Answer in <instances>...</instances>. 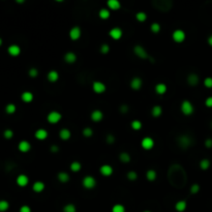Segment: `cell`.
Returning <instances> with one entry per match:
<instances>
[{
    "label": "cell",
    "instance_id": "cell-46",
    "mask_svg": "<svg viewBox=\"0 0 212 212\" xmlns=\"http://www.w3.org/2000/svg\"><path fill=\"white\" fill-rule=\"evenodd\" d=\"M110 51V46L107 45V44H103L100 46V53H103V54H107V53H109Z\"/></svg>",
    "mask_w": 212,
    "mask_h": 212
},
{
    "label": "cell",
    "instance_id": "cell-56",
    "mask_svg": "<svg viewBox=\"0 0 212 212\" xmlns=\"http://www.w3.org/2000/svg\"><path fill=\"white\" fill-rule=\"evenodd\" d=\"M1 44H2V40L0 38V46H1Z\"/></svg>",
    "mask_w": 212,
    "mask_h": 212
},
{
    "label": "cell",
    "instance_id": "cell-41",
    "mask_svg": "<svg viewBox=\"0 0 212 212\" xmlns=\"http://www.w3.org/2000/svg\"><path fill=\"white\" fill-rule=\"evenodd\" d=\"M137 178H138V174H137V172H134V171H129V172L127 173V179L131 180V181H134Z\"/></svg>",
    "mask_w": 212,
    "mask_h": 212
},
{
    "label": "cell",
    "instance_id": "cell-50",
    "mask_svg": "<svg viewBox=\"0 0 212 212\" xmlns=\"http://www.w3.org/2000/svg\"><path fill=\"white\" fill-rule=\"evenodd\" d=\"M3 134H4V138L5 139H11L14 136V132L11 129H6V131H4Z\"/></svg>",
    "mask_w": 212,
    "mask_h": 212
},
{
    "label": "cell",
    "instance_id": "cell-54",
    "mask_svg": "<svg viewBox=\"0 0 212 212\" xmlns=\"http://www.w3.org/2000/svg\"><path fill=\"white\" fill-rule=\"evenodd\" d=\"M205 146L207 148H212V139H206L205 141Z\"/></svg>",
    "mask_w": 212,
    "mask_h": 212
},
{
    "label": "cell",
    "instance_id": "cell-29",
    "mask_svg": "<svg viewBox=\"0 0 212 212\" xmlns=\"http://www.w3.org/2000/svg\"><path fill=\"white\" fill-rule=\"evenodd\" d=\"M110 11L108 8H102L100 11H98V17H100L102 20H107V19L110 18Z\"/></svg>",
    "mask_w": 212,
    "mask_h": 212
},
{
    "label": "cell",
    "instance_id": "cell-42",
    "mask_svg": "<svg viewBox=\"0 0 212 212\" xmlns=\"http://www.w3.org/2000/svg\"><path fill=\"white\" fill-rule=\"evenodd\" d=\"M5 111L8 114H14V113L16 112V106L14 105V103H8L5 108Z\"/></svg>",
    "mask_w": 212,
    "mask_h": 212
},
{
    "label": "cell",
    "instance_id": "cell-12",
    "mask_svg": "<svg viewBox=\"0 0 212 212\" xmlns=\"http://www.w3.org/2000/svg\"><path fill=\"white\" fill-rule=\"evenodd\" d=\"M142 85H143V81H142L141 78H139V77H134V78L131 79V87L134 89V90H140L142 87Z\"/></svg>",
    "mask_w": 212,
    "mask_h": 212
},
{
    "label": "cell",
    "instance_id": "cell-11",
    "mask_svg": "<svg viewBox=\"0 0 212 212\" xmlns=\"http://www.w3.org/2000/svg\"><path fill=\"white\" fill-rule=\"evenodd\" d=\"M109 34H110V36L113 38V40H120V38L122 37V34H123V32H122L121 28L114 27V28H112V29L110 30Z\"/></svg>",
    "mask_w": 212,
    "mask_h": 212
},
{
    "label": "cell",
    "instance_id": "cell-22",
    "mask_svg": "<svg viewBox=\"0 0 212 212\" xmlns=\"http://www.w3.org/2000/svg\"><path fill=\"white\" fill-rule=\"evenodd\" d=\"M45 183L44 182H42V181H36V182H34L33 183V185H32V189H33V191H35V192H42V191H44V189H45Z\"/></svg>",
    "mask_w": 212,
    "mask_h": 212
},
{
    "label": "cell",
    "instance_id": "cell-1",
    "mask_svg": "<svg viewBox=\"0 0 212 212\" xmlns=\"http://www.w3.org/2000/svg\"><path fill=\"white\" fill-rule=\"evenodd\" d=\"M134 53L136 54L137 57H139L140 59H143V60H148V59H150V60H152V58H151L150 55H149L148 53H147L146 50L144 49V47H142V46H140V45L134 46ZM152 61H153V60H152Z\"/></svg>",
    "mask_w": 212,
    "mask_h": 212
},
{
    "label": "cell",
    "instance_id": "cell-36",
    "mask_svg": "<svg viewBox=\"0 0 212 212\" xmlns=\"http://www.w3.org/2000/svg\"><path fill=\"white\" fill-rule=\"evenodd\" d=\"M63 212H77V208L74 204H66L63 207Z\"/></svg>",
    "mask_w": 212,
    "mask_h": 212
},
{
    "label": "cell",
    "instance_id": "cell-31",
    "mask_svg": "<svg viewBox=\"0 0 212 212\" xmlns=\"http://www.w3.org/2000/svg\"><path fill=\"white\" fill-rule=\"evenodd\" d=\"M156 177H157V174H156V172L154 170H152V169H151V170H148L146 172V178L149 181H151V182L154 181V180L156 179Z\"/></svg>",
    "mask_w": 212,
    "mask_h": 212
},
{
    "label": "cell",
    "instance_id": "cell-48",
    "mask_svg": "<svg viewBox=\"0 0 212 212\" xmlns=\"http://www.w3.org/2000/svg\"><path fill=\"white\" fill-rule=\"evenodd\" d=\"M29 76L31 77V78H36V77L38 76V71L36 68H34V67H32V68H30L29 69Z\"/></svg>",
    "mask_w": 212,
    "mask_h": 212
},
{
    "label": "cell",
    "instance_id": "cell-3",
    "mask_svg": "<svg viewBox=\"0 0 212 212\" xmlns=\"http://www.w3.org/2000/svg\"><path fill=\"white\" fill-rule=\"evenodd\" d=\"M153 4L155 5V8L158 11H170L172 8V1H169V0H160V1H154Z\"/></svg>",
    "mask_w": 212,
    "mask_h": 212
},
{
    "label": "cell",
    "instance_id": "cell-55",
    "mask_svg": "<svg viewBox=\"0 0 212 212\" xmlns=\"http://www.w3.org/2000/svg\"><path fill=\"white\" fill-rule=\"evenodd\" d=\"M207 42H208L209 46H211V47H212V34L210 35V36L208 37V40H207Z\"/></svg>",
    "mask_w": 212,
    "mask_h": 212
},
{
    "label": "cell",
    "instance_id": "cell-4",
    "mask_svg": "<svg viewBox=\"0 0 212 212\" xmlns=\"http://www.w3.org/2000/svg\"><path fill=\"white\" fill-rule=\"evenodd\" d=\"M191 138L186 134H183V136H180L179 138L177 139V143L179 145L180 148H182L183 150H186L188 147L191 145Z\"/></svg>",
    "mask_w": 212,
    "mask_h": 212
},
{
    "label": "cell",
    "instance_id": "cell-26",
    "mask_svg": "<svg viewBox=\"0 0 212 212\" xmlns=\"http://www.w3.org/2000/svg\"><path fill=\"white\" fill-rule=\"evenodd\" d=\"M107 5H108V8H109L110 9H113V11H117V9L120 8L121 4H120V2L118 1V0H109V1L107 2Z\"/></svg>",
    "mask_w": 212,
    "mask_h": 212
},
{
    "label": "cell",
    "instance_id": "cell-28",
    "mask_svg": "<svg viewBox=\"0 0 212 212\" xmlns=\"http://www.w3.org/2000/svg\"><path fill=\"white\" fill-rule=\"evenodd\" d=\"M186 207H187L186 202L183 201V200H181V201H178L177 203H176V205H175V209L178 212H183V211L185 210V209H186Z\"/></svg>",
    "mask_w": 212,
    "mask_h": 212
},
{
    "label": "cell",
    "instance_id": "cell-25",
    "mask_svg": "<svg viewBox=\"0 0 212 212\" xmlns=\"http://www.w3.org/2000/svg\"><path fill=\"white\" fill-rule=\"evenodd\" d=\"M57 178H58V180L61 183H67L69 181V179H71L69 174L66 172H59L58 174H57Z\"/></svg>",
    "mask_w": 212,
    "mask_h": 212
},
{
    "label": "cell",
    "instance_id": "cell-49",
    "mask_svg": "<svg viewBox=\"0 0 212 212\" xmlns=\"http://www.w3.org/2000/svg\"><path fill=\"white\" fill-rule=\"evenodd\" d=\"M119 111H120V113H122V114H126V113L129 111V108H128V106H127V105L123 103V105L120 106Z\"/></svg>",
    "mask_w": 212,
    "mask_h": 212
},
{
    "label": "cell",
    "instance_id": "cell-52",
    "mask_svg": "<svg viewBox=\"0 0 212 212\" xmlns=\"http://www.w3.org/2000/svg\"><path fill=\"white\" fill-rule=\"evenodd\" d=\"M20 212H31V209L29 206H27V205H24L20 208Z\"/></svg>",
    "mask_w": 212,
    "mask_h": 212
},
{
    "label": "cell",
    "instance_id": "cell-58",
    "mask_svg": "<svg viewBox=\"0 0 212 212\" xmlns=\"http://www.w3.org/2000/svg\"><path fill=\"white\" fill-rule=\"evenodd\" d=\"M211 127H212V121H211Z\"/></svg>",
    "mask_w": 212,
    "mask_h": 212
},
{
    "label": "cell",
    "instance_id": "cell-27",
    "mask_svg": "<svg viewBox=\"0 0 212 212\" xmlns=\"http://www.w3.org/2000/svg\"><path fill=\"white\" fill-rule=\"evenodd\" d=\"M21 98L24 103H31L33 100V94L29 91H25V92L22 93L21 95Z\"/></svg>",
    "mask_w": 212,
    "mask_h": 212
},
{
    "label": "cell",
    "instance_id": "cell-35",
    "mask_svg": "<svg viewBox=\"0 0 212 212\" xmlns=\"http://www.w3.org/2000/svg\"><path fill=\"white\" fill-rule=\"evenodd\" d=\"M82 168V165L79 161H73V163H71V170L73 171V172H79V171L81 170Z\"/></svg>",
    "mask_w": 212,
    "mask_h": 212
},
{
    "label": "cell",
    "instance_id": "cell-43",
    "mask_svg": "<svg viewBox=\"0 0 212 212\" xmlns=\"http://www.w3.org/2000/svg\"><path fill=\"white\" fill-rule=\"evenodd\" d=\"M150 29L153 33H158L160 31V25L158 23H152Z\"/></svg>",
    "mask_w": 212,
    "mask_h": 212
},
{
    "label": "cell",
    "instance_id": "cell-14",
    "mask_svg": "<svg viewBox=\"0 0 212 212\" xmlns=\"http://www.w3.org/2000/svg\"><path fill=\"white\" fill-rule=\"evenodd\" d=\"M186 80H187V83H188L189 86H197L198 84H199L200 79H199V77H198L197 74L191 73V74H189L188 76H187Z\"/></svg>",
    "mask_w": 212,
    "mask_h": 212
},
{
    "label": "cell",
    "instance_id": "cell-16",
    "mask_svg": "<svg viewBox=\"0 0 212 212\" xmlns=\"http://www.w3.org/2000/svg\"><path fill=\"white\" fill-rule=\"evenodd\" d=\"M154 90H155L156 94L163 95V94H165V93L167 92L168 87H167V85H166V84L158 83V84H156V85H155V88H154Z\"/></svg>",
    "mask_w": 212,
    "mask_h": 212
},
{
    "label": "cell",
    "instance_id": "cell-8",
    "mask_svg": "<svg viewBox=\"0 0 212 212\" xmlns=\"http://www.w3.org/2000/svg\"><path fill=\"white\" fill-rule=\"evenodd\" d=\"M92 89L95 93L102 94V93H103L106 90H107V86H106L103 82L95 81V82H93V84H92Z\"/></svg>",
    "mask_w": 212,
    "mask_h": 212
},
{
    "label": "cell",
    "instance_id": "cell-47",
    "mask_svg": "<svg viewBox=\"0 0 212 212\" xmlns=\"http://www.w3.org/2000/svg\"><path fill=\"white\" fill-rule=\"evenodd\" d=\"M204 86L207 88H212V78L208 77L204 80Z\"/></svg>",
    "mask_w": 212,
    "mask_h": 212
},
{
    "label": "cell",
    "instance_id": "cell-10",
    "mask_svg": "<svg viewBox=\"0 0 212 212\" xmlns=\"http://www.w3.org/2000/svg\"><path fill=\"white\" fill-rule=\"evenodd\" d=\"M81 34L82 31L79 26H74V27H73L69 30V37H71V40H78L81 37Z\"/></svg>",
    "mask_w": 212,
    "mask_h": 212
},
{
    "label": "cell",
    "instance_id": "cell-57",
    "mask_svg": "<svg viewBox=\"0 0 212 212\" xmlns=\"http://www.w3.org/2000/svg\"><path fill=\"white\" fill-rule=\"evenodd\" d=\"M144 212H151V211H148V210H146V211H144Z\"/></svg>",
    "mask_w": 212,
    "mask_h": 212
},
{
    "label": "cell",
    "instance_id": "cell-39",
    "mask_svg": "<svg viewBox=\"0 0 212 212\" xmlns=\"http://www.w3.org/2000/svg\"><path fill=\"white\" fill-rule=\"evenodd\" d=\"M136 19L139 21V22H144V21H146L147 19V15L144 11H139V13H137L136 15Z\"/></svg>",
    "mask_w": 212,
    "mask_h": 212
},
{
    "label": "cell",
    "instance_id": "cell-53",
    "mask_svg": "<svg viewBox=\"0 0 212 212\" xmlns=\"http://www.w3.org/2000/svg\"><path fill=\"white\" fill-rule=\"evenodd\" d=\"M50 151L53 152V153L58 152V151H59V147L57 146V145H52L51 147H50Z\"/></svg>",
    "mask_w": 212,
    "mask_h": 212
},
{
    "label": "cell",
    "instance_id": "cell-51",
    "mask_svg": "<svg viewBox=\"0 0 212 212\" xmlns=\"http://www.w3.org/2000/svg\"><path fill=\"white\" fill-rule=\"evenodd\" d=\"M205 105H206V107H208V108H212V96H209V97L206 98V100H205Z\"/></svg>",
    "mask_w": 212,
    "mask_h": 212
},
{
    "label": "cell",
    "instance_id": "cell-30",
    "mask_svg": "<svg viewBox=\"0 0 212 212\" xmlns=\"http://www.w3.org/2000/svg\"><path fill=\"white\" fill-rule=\"evenodd\" d=\"M151 114H152L153 117L157 118L160 117L161 114H163V109H161L160 106H154L152 108V110H151Z\"/></svg>",
    "mask_w": 212,
    "mask_h": 212
},
{
    "label": "cell",
    "instance_id": "cell-9",
    "mask_svg": "<svg viewBox=\"0 0 212 212\" xmlns=\"http://www.w3.org/2000/svg\"><path fill=\"white\" fill-rule=\"evenodd\" d=\"M141 146L145 150H150L154 146V140L152 138H150V137H145V138H143V140H142Z\"/></svg>",
    "mask_w": 212,
    "mask_h": 212
},
{
    "label": "cell",
    "instance_id": "cell-7",
    "mask_svg": "<svg viewBox=\"0 0 212 212\" xmlns=\"http://www.w3.org/2000/svg\"><path fill=\"white\" fill-rule=\"evenodd\" d=\"M61 118H62V115L60 114L59 112H57V111H52V112H50L49 114H48L47 120L51 124H56L61 120Z\"/></svg>",
    "mask_w": 212,
    "mask_h": 212
},
{
    "label": "cell",
    "instance_id": "cell-24",
    "mask_svg": "<svg viewBox=\"0 0 212 212\" xmlns=\"http://www.w3.org/2000/svg\"><path fill=\"white\" fill-rule=\"evenodd\" d=\"M76 60H77V55L74 52H67L64 55V61L67 62V63H74V62H76Z\"/></svg>",
    "mask_w": 212,
    "mask_h": 212
},
{
    "label": "cell",
    "instance_id": "cell-44",
    "mask_svg": "<svg viewBox=\"0 0 212 212\" xmlns=\"http://www.w3.org/2000/svg\"><path fill=\"white\" fill-rule=\"evenodd\" d=\"M199 191H200V185L199 184L195 183V184H192L191 186H190V194L195 195V194H198Z\"/></svg>",
    "mask_w": 212,
    "mask_h": 212
},
{
    "label": "cell",
    "instance_id": "cell-6",
    "mask_svg": "<svg viewBox=\"0 0 212 212\" xmlns=\"http://www.w3.org/2000/svg\"><path fill=\"white\" fill-rule=\"evenodd\" d=\"M172 37H173V40H174L175 43H177V44H181V43H183L185 40L186 35H185V32L182 29H176L174 32H173Z\"/></svg>",
    "mask_w": 212,
    "mask_h": 212
},
{
    "label": "cell",
    "instance_id": "cell-15",
    "mask_svg": "<svg viewBox=\"0 0 212 212\" xmlns=\"http://www.w3.org/2000/svg\"><path fill=\"white\" fill-rule=\"evenodd\" d=\"M90 117H91V119H92V121L100 122V121H102L103 118V113L100 110H94L91 113Z\"/></svg>",
    "mask_w": 212,
    "mask_h": 212
},
{
    "label": "cell",
    "instance_id": "cell-13",
    "mask_svg": "<svg viewBox=\"0 0 212 212\" xmlns=\"http://www.w3.org/2000/svg\"><path fill=\"white\" fill-rule=\"evenodd\" d=\"M100 174L103 176H106V177H109L113 174V172H114V170H113V168L111 167L110 165H103L102 167L100 168Z\"/></svg>",
    "mask_w": 212,
    "mask_h": 212
},
{
    "label": "cell",
    "instance_id": "cell-33",
    "mask_svg": "<svg viewBox=\"0 0 212 212\" xmlns=\"http://www.w3.org/2000/svg\"><path fill=\"white\" fill-rule=\"evenodd\" d=\"M131 126L134 131H139V129L142 128V122L140 120H132L131 122Z\"/></svg>",
    "mask_w": 212,
    "mask_h": 212
},
{
    "label": "cell",
    "instance_id": "cell-21",
    "mask_svg": "<svg viewBox=\"0 0 212 212\" xmlns=\"http://www.w3.org/2000/svg\"><path fill=\"white\" fill-rule=\"evenodd\" d=\"M47 79L49 80L51 83H55V82L58 81L59 79V74L58 71H50L47 74Z\"/></svg>",
    "mask_w": 212,
    "mask_h": 212
},
{
    "label": "cell",
    "instance_id": "cell-32",
    "mask_svg": "<svg viewBox=\"0 0 212 212\" xmlns=\"http://www.w3.org/2000/svg\"><path fill=\"white\" fill-rule=\"evenodd\" d=\"M119 160L122 161V163H129L131 160V155H129L127 152H121L119 154Z\"/></svg>",
    "mask_w": 212,
    "mask_h": 212
},
{
    "label": "cell",
    "instance_id": "cell-38",
    "mask_svg": "<svg viewBox=\"0 0 212 212\" xmlns=\"http://www.w3.org/2000/svg\"><path fill=\"white\" fill-rule=\"evenodd\" d=\"M112 212H125V207L121 204H116L112 207Z\"/></svg>",
    "mask_w": 212,
    "mask_h": 212
},
{
    "label": "cell",
    "instance_id": "cell-23",
    "mask_svg": "<svg viewBox=\"0 0 212 212\" xmlns=\"http://www.w3.org/2000/svg\"><path fill=\"white\" fill-rule=\"evenodd\" d=\"M8 51L9 53V55H11V56H18L19 54L21 53V49L19 46L17 45H11L8 47Z\"/></svg>",
    "mask_w": 212,
    "mask_h": 212
},
{
    "label": "cell",
    "instance_id": "cell-19",
    "mask_svg": "<svg viewBox=\"0 0 212 212\" xmlns=\"http://www.w3.org/2000/svg\"><path fill=\"white\" fill-rule=\"evenodd\" d=\"M59 137L62 141H67V140L71 139V132L67 128H62V129H60V131H59Z\"/></svg>",
    "mask_w": 212,
    "mask_h": 212
},
{
    "label": "cell",
    "instance_id": "cell-17",
    "mask_svg": "<svg viewBox=\"0 0 212 212\" xmlns=\"http://www.w3.org/2000/svg\"><path fill=\"white\" fill-rule=\"evenodd\" d=\"M28 182H29V178H28L26 175L21 174L17 177V184H18L19 186H22V187L26 186V185L28 184Z\"/></svg>",
    "mask_w": 212,
    "mask_h": 212
},
{
    "label": "cell",
    "instance_id": "cell-2",
    "mask_svg": "<svg viewBox=\"0 0 212 212\" xmlns=\"http://www.w3.org/2000/svg\"><path fill=\"white\" fill-rule=\"evenodd\" d=\"M180 110H181V112L183 113V115H185V116H190V115L194 113L195 108H194V105H192L189 100H183L181 106H180Z\"/></svg>",
    "mask_w": 212,
    "mask_h": 212
},
{
    "label": "cell",
    "instance_id": "cell-34",
    "mask_svg": "<svg viewBox=\"0 0 212 212\" xmlns=\"http://www.w3.org/2000/svg\"><path fill=\"white\" fill-rule=\"evenodd\" d=\"M200 168H201L202 170H207V169H209L210 168V160H207V158L202 160L200 161Z\"/></svg>",
    "mask_w": 212,
    "mask_h": 212
},
{
    "label": "cell",
    "instance_id": "cell-40",
    "mask_svg": "<svg viewBox=\"0 0 212 212\" xmlns=\"http://www.w3.org/2000/svg\"><path fill=\"white\" fill-rule=\"evenodd\" d=\"M82 134H83L84 137L89 138V137H91L93 134V131H92L91 127H85V128L83 129V131H82Z\"/></svg>",
    "mask_w": 212,
    "mask_h": 212
},
{
    "label": "cell",
    "instance_id": "cell-20",
    "mask_svg": "<svg viewBox=\"0 0 212 212\" xmlns=\"http://www.w3.org/2000/svg\"><path fill=\"white\" fill-rule=\"evenodd\" d=\"M35 138L40 141H43V140H46L48 138V131H46L45 128H40L35 131Z\"/></svg>",
    "mask_w": 212,
    "mask_h": 212
},
{
    "label": "cell",
    "instance_id": "cell-45",
    "mask_svg": "<svg viewBox=\"0 0 212 212\" xmlns=\"http://www.w3.org/2000/svg\"><path fill=\"white\" fill-rule=\"evenodd\" d=\"M115 141H116V138H115V136H113L112 134H109L106 137V142H107L108 144H113V143H115Z\"/></svg>",
    "mask_w": 212,
    "mask_h": 212
},
{
    "label": "cell",
    "instance_id": "cell-37",
    "mask_svg": "<svg viewBox=\"0 0 212 212\" xmlns=\"http://www.w3.org/2000/svg\"><path fill=\"white\" fill-rule=\"evenodd\" d=\"M8 207H9V204L8 201H5V200H1V201H0V212L6 211L8 209Z\"/></svg>",
    "mask_w": 212,
    "mask_h": 212
},
{
    "label": "cell",
    "instance_id": "cell-18",
    "mask_svg": "<svg viewBox=\"0 0 212 212\" xmlns=\"http://www.w3.org/2000/svg\"><path fill=\"white\" fill-rule=\"evenodd\" d=\"M19 150L21 151V152H28V151L31 149V145L30 143L28 141H21L20 143H19V146H18Z\"/></svg>",
    "mask_w": 212,
    "mask_h": 212
},
{
    "label": "cell",
    "instance_id": "cell-5",
    "mask_svg": "<svg viewBox=\"0 0 212 212\" xmlns=\"http://www.w3.org/2000/svg\"><path fill=\"white\" fill-rule=\"evenodd\" d=\"M82 184L86 189H92L96 186V180L93 176H85L82 180Z\"/></svg>",
    "mask_w": 212,
    "mask_h": 212
}]
</instances>
